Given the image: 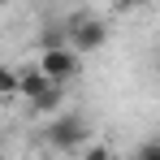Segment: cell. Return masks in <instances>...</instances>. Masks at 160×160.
<instances>
[{
  "label": "cell",
  "mask_w": 160,
  "mask_h": 160,
  "mask_svg": "<svg viewBox=\"0 0 160 160\" xmlns=\"http://www.w3.org/2000/svg\"><path fill=\"white\" fill-rule=\"evenodd\" d=\"M48 143H52L56 152H82V147L91 143V126H87V117L74 112V108H61L52 121H48Z\"/></svg>",
  "instance_id": "cell-1"
},
{
  "label": "cell",
  "mask_w": 160,
  "mask_h": 160,
  "mask_svg": "<svg viewBox=\"0 0 160 160\" xmlns=\"http://www.w3.org/2000/svg\"><path fill=\"white\" fill-rule=\"evenodd\" d=\"M65 26H69V48H74L78 56L104 48V39H108L104 18H95V13H74V18H65Z\"/></svg>",
  "instance_id": "cell-2"
},
{
  "label": "cell",
  "mask_w": 160,
  "mask_h": 160,
  "mask_svg": "<svg viewBox=\"0 0 160 160\" xmlns=\"http://www.w3.org/2000/svg\"><path fill=\"white\" fill-rule=\"evenodd\" d=\"M39 74L52 82V87H69V82L82 74V56L74 48H56V52H43L39 56Z\"/></svg>",
  "instance_id": "cell-3"
},
{
  "label": "cell",
  "mask_w": 160,
  "mask_h": 160,
  "mask_svg": "<svg viewBox=\"0 0 160 160\" xmlns=\"http://www.w3.org/2000/svg\"><path fill=\"white\" fill-rule=\"evenodd\" d=\"M48 87H52V82L39 74V65H18V95H22L26 104H35Z\"/></svg>",
  "instance_id": "cell-4"
},
{
  "label": "cell",
  "mask_w": 160,
  "mask_h": 160,
  "mask_svg": "<svg viewBox=\"0 0 160 160\" xmlns=\"http://www.w3.org/2000/svg\"><path fill=\"white\" fill-rule=\"evenodd\" d=\"M39 43H43V52L69 48V26H65V22H48V26L39 30Z\"/></svg>",
  "instance_id": "cell-5"
},
{
  "label": "cell",
  "mask_w": 160,
  "mask_h": 160,
  "mask_svg": "<svg viewBox=\"0 0 160 160\" xmlns=\"http://www.w3.org/2000/svg\"><path fill=\"white\" fill-rule=\"evenodd\" d=\"M61 104H65V87H48V91L35 100V108H39V112H48V117H56Z\"/></svg>",
  "instance_id": "cell-6"
},
{
  "label": "cell",
  "mask_w": 160,
  "mask_h": 160,
  "mask_svg": "<svg viewBox=\"0 0 160 160\" xmlns=\"http://www.w3.org/2000/svg\"><path fill=\"white\" fill-rule=\"evenodd\" d=\"M4 95H18V69L13 65H0V100Z\"/></svg>",
  "instance_id": "cell-7"
},
{
  "label": "cell",
  "mask_w": 160,
  "mask_h": 160,
  "mask_svg": "<svg viewBox=\"0 0 160 160\" xmlns=\"http://www.w3.org/2000/svg\"><path fill=\"white\" fill-rule=\"evenodd\" d=\"M82 160H112V147H104V143H87V147H82Z\"/></svg>",
  "instance_id": "cell-8"
},
{
  "label": "cell",
  "mask_w": 160,
  "mask_h": 160,
  "mask_svg": "<svg viewBox=\"0 0 160 160\" xmlns=\"http://www.w3.org/2000/svg\"><path fill=\"white\" fill-rule=\"evenodd\" d=\"M134 160H160V138H152V143H143V147L134 152Z\"/></svg>",
  "instance_id": "cell-9"
},
{
  "label": "cell",
  "mask_w": 160,
  "mask_h": 160,
  "mask_svg": "<svg viewBox=\"0 0 160 160\" xmlns=\"http://www.w3.org/2000/svg\"><path fill=\"white\" fill-rule=\"evenodd\" d=\"M156 74H160V61H156Z\"/></svg>",
  "instance_id": "cell-10"
}]
</instances>
